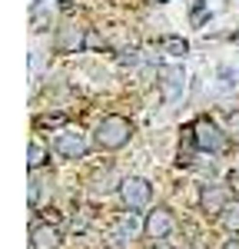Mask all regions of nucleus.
Returning a JSON list of instances; mask_svg holds the SVG:
<instances>
[{"mask_svg": "<svg viewBox=\"0 0 239 249\" xmlns=\"http://www.w3.org/2000/svg\"><path fill=\"white\" fill-rule=\"evenodd\" d=\"M130 133H133V126L126 116H103V123L97 126V143L103 150H120L130 143Z\"/></svg>", "mask_w": 239, "mask_h": 249, "instance_id": "nucleus-1", "label": "nucleus"}, {"mask_svg": "<svg viewBox=\"0 0 239 249\" xmlns=\"http://www.w3.org/2000/svg\"><path fill=\"white\" fill-rule=\"evenodd\" d=\"M193 143L199 150H206V153H222L226 150V136L219 133V126L213 120H199L193 126Z\"/></svg>", "mask_w": 239, "mask_h": 249, "instance_id": "nucleus-2", "label": "nucleus"}, {"mask_svg": "<svg viewBox=\"0 0 239 249\" xmlns=\"http://www.w3.org/2000/svg\"><path fill=\"white\" fill-rule=\"evenodd\" d=\"M120 193H123V203H126L130 210H139V206H146V203H150L153 186H150L143 176H130V179H123V183H120Z\"/></svg>", "mask_w": 239, "mask_h": 249, "instance_id": "nucleus-3", "label": "nucleus"}, {"mask_svg": "<svg viewBox=\"0 0 239 249\" xmlns=\"http://www.w3.org/2000/svg\"><path fill=\"white\" fill-rule=\"evenodd\" d=\"M57 153L67 156V160H80V156L86 153V136L80 133V130H63V133L57 136Z\"/></svg>", "mask_w": 239, "mask_h": 249, "instance_id": "nucleus-4", "label": "nucleus"}, {"mask_svg": "<svg viewBox=\"0 0 239 249\" xmlns=\"http://www.w3.org/2000/svg\"><path fill=\"white\" fill-rule=\"evenodd\" d=\"M83 43H86V40H83V27L73 23V20H67V23L60 27V34H57V50L60 53H77Z\"/></svg>", "mask_w": 239, "mask_h": 249, "instance_id": "nucleus-5", "label": "nucleus"}, {"mask_svg": "<svg viewBox=\"0 0 239 249\" xmlns=\"http://www.w3.org/2000/svg\"><path fill=\"white\" fill-rule=\"evenodd\" d=\"M143 232L150 239H166L173 232V216H170V210H153L146 216V223H143Z\"/></svg>", "mask_w": 239, "mask_h": 249, "instance_id": "nucleus-6", "label": "nucleus"}, {"mask_svg": "<svg viewBox=\"0 0 239 249\" xmlns=\"http://www.w3.org/2000/svg\"><path fill=\"white\" fill-rule=\"evenodd\" d=\"M226 206H229V190L226 186H219V183H213V186H206L203 190V210L206 213H226Z\"/></svg>", "mask_w": 239, "mask_h": 249, "instance_id": "nucleus-7", "label": "nucleus"}, {"mask_svg": "<svg viewBox=\"0 0 239 249\" xmlns=\"http://www.w3.org/2000/svg\"><path fill=\"white\" fill-rule=\"evenodd\" d=\"M30 246L34 249H57L60 246V230L57 226H34L30 230Z\"/></svg>", "mask_w": 239, "mask_h": 249, "instance_id": "nucleus-8", "label": "nucleus"}, {"mask_svg": "<svg viewBox=\"0 0 239 249\" xmlns=\"http://www.w3.org/2000/svg\"><path fill=\"white\" fill-rule=\"evenodd\" d=\"M139 232V219L133 216V213H126V216H120L117 226H113V239H120V243H126V239H133Z\"/></svg>", "mask_w": 239, "mask_h": 249, "instance_id": "nucleus-9", "label": "nucleus"}, {"mask_svg": "<svg viewBox=\"0 0 239 249\" xmlns=\"http://www.w3.org/2000/svg\"><path fill=\"white\" fill-rule=\"evenodd\" d=\"M179 90H183V70H163V93H166V100H173V96H179Z\"/></svg>", "mask_w": 239, "mask_h": 249, "instance_id": "nucleus-10", "label": "nucleus"}, {"mask_svg": "<svg viewBox=\"0 0 239 249\" xmlns=\"http://www.w3.org/2000/svg\"><path fill=\"white\" fill-rule=\"evenodd\" d=\"M159 50H166V53H173V57H186V53H189V43L183 37H163L159 40Z\"/></svg>", "mask_w": 239, "mask_h": 249, "instance_id": "nucleus-11", "label": "nucleus"}, {"mask_svg": "<svg viewBox=\"0 0 239 249\" xmlns=\"http://www.w3.org/2000/svg\"><path fill=\"white\" fill-rule=\"evenodd\" d=\"M47 163V150L40 146V143H30V160H27V166H30V173L34 170H40Z\"/></svg>", "mask_w": 239, "mask_h": 249, "instance_id": "nucleus-12", "label": "nucleus"}, {"mask_svg": "<svg viewBox=\"0 0 239 249\" xmlns=\"http://www.w3.org/2000/svg\"><path fill=\"white\" fill-rule=\"evenodd\" d=\"M222 223H226V230H229V232H239V203H236V206H226Z\"/></svg>", "mask_w": 239, "mask_h": 249, "instance_id": "nucleus-13", "label": "nucleus"}, {"mask_svg": "<svg viewBox=\"0 0 239 249\" xmlns=\"http://www.w3.org/2000/svg\"><path fill=\"white\" fill-rule=\"evenodd\" d=\"M37 126H63V116H40Z\"/></svg>", "mask_w": 239, "mask_h": 249, "instance_id": "nucleus-14", "label": "nucleus"}, {"mask_svg": "<svg viewBox=\"0 0 239 249\" xmlns=\"http://www.w3.org/2000/svg\"><path fill=\"white\" fill-rule=\"evenodd\" d=\"M229 133L239 140V113H229Z\"/></svg>", "mask_w": 239, "mask_h": 249, "instance_id": "nucleus-15", "label": "nucleus"}, {"mask_svg": "<svg viewBox=\"0 0 239 249\" xmlns=\"http://www.w3.org/2000/svg\"><path fill=\"white\" fill-rule=\"evenodd\" d=\"M222 249H239V243H236V239H233V243H226V246H222Z\"/></svg>", "mask_w": 239, "mask_h": 249, "instance_id": "nucleus-16", "label": "nucleus"}, {"mask_svg": "<svg viewBox=\"0 0 239 249\" xmlns=\"http://www.w3.org/2000/svg\"><path fill=\"white\" fill-rule=\"evenodd\" d=\"M153 3H166V0H153Z\"/></svg>", "mask_w": 239, "mask_h": 249, "instance_id": "nucleus-17", "label": "nucleus"}, {"mask_svg": "<svg viewBox=\"0 0 239 249\" xmlns=\"http://www.w3.org/2000/svg\"><path fill=\"white\" fill-rule=\"evenodd\" d=\"M183 249H193V246H183Z\"/></svg>", "mask_w": 239, "mask_h": 249, "instance_id": "nucleus-18", "label": "nucleus"}]
</instances>
